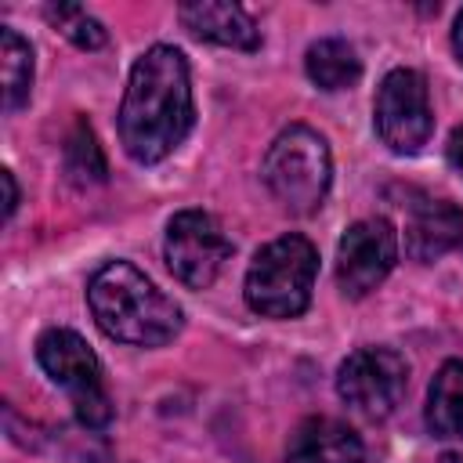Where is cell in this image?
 I'll use <instances>...</instances> for the list:
<instances>
[{"label": "cell", "mask_w": 463, "mask_h": 463, "mask_svg": "<svg viewBox=\"0 0 463 463\" xmlns=\"http://www.w3.org/2000/svg\"><path fill=\"white\" fill-rule=\"evenodd\" d=\"M195 101H192V72L177 47L156 43L148 47L127 80L119 105V141L134 163L166 159L192 130Z\"/></svg>", "instance_id": "6da1fadb"}, {"label": "cell", "mask_w": 463, "mask_h": 463, "mask_svg": "<svg viewBox=\"0 0 463 463\" xmlns=\"http://www.w3.org/2000/svg\"><path fill=\"white\" fill-rule=\"evenodd\" d=\"M87 304L105 336L130 347H163L181 333V307L130 260L101 264L87 282Z\"/></svg>", "instance_id": "7a4b0ae2"}, {"label": "cell", "mask_w": 463, "mask_h": 463, "mask_svg": "<svg viewBox=\"0 0 463 463\" xmlns=\"http://www.w3.org/2000/svg\"><path fill=\"white\" fill-rule=\"evenodd\" d=\"M315 275H318V250L304 235L289 232L257 250L242 293L250 311L264 318H297L311 304Z\"/></svg>", "instance_id": "3957f363"}, {"label": "cell", "mask_w": 463, "mask_h": 463, "mask_svg": "<svg viewBox=\"0 0 463 463\" xmlns=\"http://www.w3.org/2000/svg\"><path fill=\"white\" fill-rule=\"evenodd\" d=\"M333 181V156L318 130L293 123L264 156V184L289 213H315Z\"/></svg>", "instance_id": "277c9868"}, {"label": "cell", "mask_w": 463, "mask_h": 463, "mask_svg": "<svg viewBox=\"0 0 463 463\" xmlns=\"http://www.w3.org/2000/svg\"><path fill=\"white\" fill-rule=\"evenodd\" d=\"M36 362L40 369L72 394L76 420L87 430H101L112 420V398L101 383V362L90 351V344L72 329H47L36 340Z\"/></svg>", "instance_id": "5b68a950"}, {"label": "cell", "mask_w": 463, "mask_h": 463, "mask_svg": "<svg viewBox=\"0 0 463 463\" xmlns=\"http://www.w3.org/2000/svg\"><path fill=\"white\" fill-rule=\"evenodd\" d=\"M373 127L394 156H416L430 141L434 134L430 98H427V80L416 69H391L380 80L373 101Z\"/></svg>", "instance_id": "8992f818"}, {"label": "cell", "mask_w": 463, "mask_h": 463, "mask_svg": "<svg viewBox=\"0 0 463 463\" xmlns=\"http://www.w3.org/2000/svg\"><path fill=\"white\" fill-rule=\"evenodd\" d=\"M409 387V362L394 347H358L336 369V394L362 416L383 420Z\"/></svg>", "instance_id": "52a82bcc"}, {"label": "cell", "mask_w": 463, "mask_h": 463, "mask_svg": "<svg viewBox=\"0 0 463 463\" xmlns=\"http://www.w3.org/2000/svg\"><path fill=\"white\" fill-rule=\"evenodd\" d=\"M166 268L188 289H206L232 257V242L206 210H181L166 224L163 239Z\"/></svg>", "instance_id": "ba28073f"}, {"label": "cell", "mask_w": 463, "mask_h": 463, "mask_svg": "<svg viewBox=\"0 0 463 463\" xmlns=\"http://www.w3.org/2000/svg\"><path fill=\"white\" fill-rule=\"evenodd\" d=\"M398 264V232L387 217L354 221L336 246V286L344 297H369Z\"/></svg>", "instance_id": "9c48e42d"}, {"label": "cell", "mask_w": 463, "mask_h": 463, "mask_svg": "<svg viewBox=\"0 0 463 463\" xmlns=\"http://www.w3.org/2000/svg\"><path fill=\"white\" fill-rule=\"evenodd\" d=\"M463 242V210L449 199L416 195L405 206V253L430 264Z\"/></svg>", "instance_id": "30bf717a"}, {"label": "cell", "mask_w": 463, "mask_h": 463, "mask_svg": "<svg viewBox=\"0 0 463 463\" xmlns=\"http://www.w3.org/2000/svg\"><path fill=\"white\" fill-rule=\"evenodd\" d=\"M286 463H365V445L347 423L333 416H307L289 434Z\"/></svg>", "instance_id": "8fae6325"}, {"label": "cell", "mask_w": 463, "mask_h": 463, "mask_svg": "<svg viewBox=\"0 0 463 463\" xmlns=\"http://www.w3.org/2000/svg\"><path fill=\"white\" fill-rule=\"evenodd\" d=\"M181 22L192 36L206 40V43H221V47H235V51H257L260 47V29L253 25V18L228 0H192L181 4Z\"/></svg>", "instance_id": "7c38bea8"}, {"label": "cell", "mask_w": 463, "mask_h": 463, "mask_svg": "<svg viewBox=\"0 0 463 463\" xmlns=\"http://www.w3.org/2000/svg\"><path fill=\"white\" fill-rule=\"evenodd\" d=\"M427 430L434 438H463V362L449 358L427 391Z\"/></svg>", "instance_id": "4fadbf2b"}, {"label": "cell", "mask_w": 463, "mask_h": 463, "mask_svg": "<svg viewBox=\"0 0 463 463\" xmlns=\"http://www.w3.org/2000/svg\"><path fill=\"white\" fill-rule=\"evenodd\" d=\"M304 69H307V80L322 90H347L362 76V61L354 54V47L336 36L315 40L304 54Z\"/></svg>", "instance_id": "5bb4252c"}, {"label": "cell", "mask_w": 463, "mask_h": 463, "mask_svg": "<svg viewBox=\"0 0 463 463\" xmlns=\"http://www.w3.org/2000/svg\"><path fill=\"white\" fill-rule=\"evenodd\" d=\"M0 40H4V109L14 112L29 101L33 90V47L11 25L0 29Z\"/></svg>", "instance_id": "9a60e30c"}, {"label": "cell", "mask_w": 463, "mask_h": 463, "mask_svg": "<svg viewBox=\"0 0 463 463\" xmlns=\"http://www.w3.org/2000/svg\"><path fill=\"white\" fill-rule=\"evenodd\" d=\"M65 174L76 184H98L109 174L105 152H101V145H98V137H94L87 119H76L69 137H65Z\"/></svg>", "instance_id": "2e32d148"}, {"label": "cell", "mask_w": 463, "mask_h": 463, "mask_svg": "<svg viewBox=\"0 0 463 463\" xmlns=\"http://www.w3.org/2000/svg\"><path fill=\"white\" fill-rule=\"evenodd\" d=\"M43 14H47V22H51L54 29H61L65 40H72V43L83 47V51H98V47L109 40L105 25H101L94 14H87L83 7H76V4H51Z\"/></svg>", "instance_id": "e0dca14e"}, {"label": "cell", "mask_w": 463, "mask_h": 463, "mask_svg": "<svg viewBox=\"0 0 463 463\" xmlns=\"http://www.w3.org/2000/svg\"><path fill=\"white\" fill-rule=\"evenodd\" d=\"M449 163L456 166V174H463V123L452 130L449 137Z\"/></svg>", "instance_id": "ac0fdd59"}, {"label": "cell", "mask_w": 463, "mask_h": 463, "mask_svg": "<svg viewBox=\"0 0 463 463\" xmlns=\"http://www.w3.org/2000/svg\"><path fill=\"white\" fill-rule=\"evenodd\" d=\"M0 181H4V188H7V203H4V213L11 217V213H14V206H18V184H14V174H11V170H4V174H0Z\"/></svg>", "instance_id": "d6986e66"}, {"label": "cell", "mask_w": 463, "mask_h": 463, "mask_svg": "<svg viewBox=\"0 0 463 463\" xmlns=\"http://www.w3.org/2000/svg\"><path fill=\"white\" fill-rule=\"evenodd\" d=\"M452 51H456V58L463 65V11L456 14V25H452Z\"/></svg>", "instance_id": "ffe728a7"}]
</instances>
